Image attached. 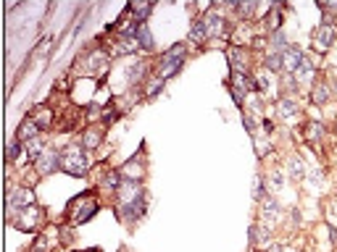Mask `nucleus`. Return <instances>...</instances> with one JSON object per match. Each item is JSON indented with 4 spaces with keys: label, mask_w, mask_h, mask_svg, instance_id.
I'll return each instance as SVG.
<instances>
[{
    "label": "nucleus",
    "mask_w": 337,
    "mask_h": 252,
    "mask_svg": "<svg viewBox=\"0 0 337 252\" xmlns=\"http://www.w3.org/2000/svg\"><path fill=\"white\" fill-rule=\"evenodd\" d=\"M271 186L274 189H282V184H285V176H282V171H271Z\"/></svg>",
    "instance_id": "nucleus-30"
},
{
    "label": "nucleus",
    "mask_w": 337,
    "mask_h": 252,
    "mask_svg": "<svg viewBox=\"0 0 337 252\" xmlns=\"http://www.w3.org/2000/svg\"><path fill=\"white\" fill-rule=\"evenodd\" d=\"M269 147H271L269 139H258V142H256V155H258V158H266V155H269Z\"/></svg>",
    "instance_id": "nucleus-28"
},
{
    "label": "nucleus",
    "mask_w": 337,
    "mask_h": 252,
    "mask_svg": "<svg viewBox=\"0 0 337 252\" xmlns=\"http://www.w3.org/2000/svg\"><path fill=\"white\" fill-rule=\"evenodd\" d=\"M305 134H308V139H311V142H316V139H321V134H324V126H321V123H308Z\"/></svg>",
    "instance_id": "nucleus-26"
},
{
    "label": "nucleus",
    "mask_w": 337,
    "mask_h": 252,
    "mask_svg": "<svg viewBox=\"0 0 337 252\" xmlns=\"http://www.w3.org/2000/svg\"><path fill=\"white\" fill-rule=\"evenodd\" d=\"M256 82H258V89L266 92V89H269V74H261V76L256 79Z\"/></svg>",
    "instance_id": "nucleus-34"
},
{
    "label": "nucleus",
    "mask_w": 337,
    "mask_h": 252,
    "mask_svg": "<svg viewBox=\"0 0 337 252\" xmlns=\"http://www.w3.org/2000/svg\"><path fill=\"white\" fill-rule=\"evenodd\" d=\"M61 161H64V155H61V152L45 150V155L37 161V171H40V173H53L55 168H61Z\"/></svg>",
    "instance_id": "nucleus-6"
},
{
    "label": "nucleus",
    "mask_w": 337,
    "mask_h": 252,
    "mask_svg": "<svg viewBox=\"0 0 337 252\" xmlns=\"http://www.w3.org/2000/svg\"><path fill=\"white\" fill-rule=\"evenodd\" d=\"M140 215H145V197L121 205V218H124V220H137Z\"/></svg>",
    "instance_id": "nucleus-9"
},
{
    "label": "nucleus",
    "mask_w": 337,
    "mask_h": 252,
    "mask_svg": "<svg viewBox=\"0 0 337 252\" xmlns=\"http://www.w3.org/2000/svg\"><path fill=\"white\" fill-rule=\"evenodd\" d=\"M293 76H295V82L308 84L311 79H314V63H311V60H303V63H300V69H298Z\"/></svg>",
    "instance_id": "nucleus-16"
},
{
    "label": "nucleus",
    "mask_w": 337,
    "mask_h": 252,
    "mask_svg": "<svg viewBox=\"0 0 337 252\" xmlns=\"http://www.w3.org/2000/svg\"><path fill=\"white\" fill-rule=\"evenodd\" d=\"M203 26H206V35L208 37H221L224 35V19L219 13H208L203 19Z\"/></svg>",
    "instance_id": "nucleus-10"
},
{
    "label": "nucleus",
    "mask_w": 337,
    "mask_h": 252,
    "mask_svg": "<svg viewBox=\"0 0 337 252\" xmlns=\"http://www.w3.org/2000/svg\"><path fill=\"white\" fill-rule=\"evenodd\" d=\"M182 66H185V45H174L172 50H166V53L161 55L158 76H161V79H168V76H174Z\"/></svg>",
    "instance_id": "nucleus-1"
},
{
    "label": "nucleus",
    "mask_w": 337,
    "mask_h": 252,
    "mask_svg": "<svg viewBox=\"0 0 337 252\" xmlns=\"http://www.w3.org/2000/svg\"><path fill=\"white\" fill-rule=\"evenodd\" d=\"M266 71H282V53H271L266 58Z\"/></svg>",
    "instance_id": "nucleus-24"
},
{
    "label": "nucleus",
    "mask_w": 337,
    "mask_h": 252,
    "mask_svg": "<svg viewBox=\"0 0 337 252\" xmlns=\"http://www.w3.org/2000/svg\"><path fill=\"white\" fill-rule=\"evenodd\" d=\"M277 113H279L282 118H293V116L298 113V105H295V100H290V98L279 100V108H277Z\"/></svg>",
    "instance_id": "nucleus-20"
},
{
    "label": "nucleus",
    "mask_w": 337,
    "mask_h": 252,
    "mask_svg": "<svg viewBox=\"0 0 337 252\" xmlns=\"http://www.w3.org/2000/svg\"><path fill=\"white\" fill-rule=\"evenodd\" d=\"M37 132H40V126H37V121H26L21 129H19V137L16 139H21V142H29V139H35L37 137Z\"/></svg>",
    "instance_id": "nucleus-17"
},
{
    "label": "nucleus",
    "mask_w": 337,
    "mask_h": 252,
    "mask_svg": "<svg viewBox=\"0 0 337 252\" xmlns=\"http://www.w3.org/2000/svg\"><path fill=\"white\" fill-rule=\"evenodd\" d=\"M264 224L271 226V220H277L279 218V202L277 200H271V197H264Z\"/></svg>",
    "instance_id": "nucleus-14"
},
{
    "label": "nucleus",
    "mask_w": 337,
    "mask_h": 252,
    "mask_svg": "<svg viewBox=\"0 0 337 252\" xmlns=\"http://www.w3.org/2000/svg\"><path fill=\"white\" fill-rule=\"evenodd\" d=\"M305 176H308V181H311V186H314V189L321 184V171H308Z\"/></svg>",
    "instance_id": "nucleus-33"
},
{
    "label": "nucleus",
    "mask_w": 337,
    "mask_h": 252,
    "mask_svg": "<svg viewBox=\"0 0 337 252\" xmlns=\"http://www.w3.org/2000/svg\"><path fill=\"white\" fill-rule=\"evenodd\" d=\"M334 94H337V82H334Z\"/></svg>",
    "instance_id": "nucleus-39"
},
{
    "label": "nucleus",
    "mask_w": 337,
    "mask_h": 252,
    "mask_svg": "<svg viewBox=\"0 0 337 252\" xmlns=\"http://www.w3.org/2000/svg\"><path fill=\"white\" fill-rule=\"evenodd\" d=\"M98 142H100V132H98V129H90V132L85 134V147H87V150L98 147Z\"/></svg>",
    "instance_id": "nucleus-25"
},
{
    "label": "nucleus",
    "mask_w": 337,
    "mask_h": 252,
    "mask_svg": "<svg viewBox=\"0 0 337 252\" xmlns=\"http://www.w3.org/2000/svg\"><path fill=\"white\" fill-rule=\"evenodd\" d=\"M303 60H305V58H303V50H300V47H287V50L282 53V69L290 71V74H295V71L300 69Z\"/></svg>",
    "instance_id": "nucleus-5"
},
{
    "label": "nucleus",
    "mask_w": 337,
    "mask_h": 252,
    "mask_svg": "<svg viewBox=\"0 0 337 252\" xmlns=\"http://www.w3.org/2000/svg\"><path fill=\"white\" fill-rule=\"evenodd\" d=\"M332 218H334V220H337V200H334V202H332Z\"/></svg>",
    "instance_id": "nucleus-38"
},
{
    "label": "nucleus",
    "mask_w": 337,
    "mask_h": 252,
    "mask_svg": "<svg viewBox=\"0 0 337 252\" xmlns=\"http://www.w3.org/2000/svg\"><path fill=\"white\" fill-rule=\"evenodd\" d=\"M271 47H274V53H285L287 50V37H285V32L282 29H277L274 32V37H271Z\"/></svg>",
    "instance_id": "nucleus-21"
},
{
    "label": "nucleus",
    "mask_w": 337,
    "mask_h": 252,
    "mask_svg": "<svg viewBox=\"0 0 337 252\" xmlns=\"http://www.w3.org/2000/svg\"><path fill=\"white\" fill-rule=\"evenodd\" d=\"M61 168H64L66 173H71V176H85L87 173V158H85L82 147H76V145L66 147L64 161H61Z\"/></svg>",
    "instance_id": "nucleus-2"
},
{
    "label": "nucleus",
    "mask_w": 337,
    "mask_h": 252,
    "mask_svg": "<svg viewBox=\"0 0 337 252\" xmlns=\"http://www.w3.org/2000/svg\"><path fill=\"white\" fill-rule=\"evenodd\" d=\"M161 89H163V79L158 76V79H153V82H150V89H148V94L153 98V94H158Z\"/></svg>",
    "instance_id": "nucleus-31"
},
{
    "label": "nucleus",
    "mask_w": 337,
    "mask_h": 252,
    "mask_svg": "<svg viewBox=\"0 0 337 252\" xmlns=\"http://www.w3.org/2000/svg\"><path fill=\"white\" fill-rule=\"evenodd\" d=\"M237 11H240V16H245V19H248V16L256 11V3H242V6H237Z\"/></svg>",
    "instance_id": "nucleus-32"
},
{
    "label": "nucleus",
    "mask_w": 337,
    "mask_h": 252,
    "mask_svg": "<svg viewBox=\"0 0 337 252\" xmlns=\"http://www.w3.org/2000/svg\"><path fill=\"white\" fill-rule=\"evenodd\" d=\"M206 37H208V35H206L203 21H195V24H192V29H190V42H192V45H203V42H206Z\"/></svg>",
    "instance_id": "nucleus-19"
},
{
    "label": "nucleus",
    "mask_w": 337,
    "mask_h": 252,
    "mask_svg": "<svg viewBox=\"0 0 337 252\" xmlns=\"http://www.w3.org/2000/svg\"><path fill=\"white\" fill-rule=\"evenodd\" d=\"M287 173H290V179L293 181H300V179H305V163H303V158H298V155H293L287 161Z\"/></svg>",
    "instance_id": "nucleus-13"
},
{
    "label": "nucleus",
    "mask_w": 337,
    "mask_h": 252,
    "mask_svg": "<svg viewBox=\"0 0 337 252\" xmlns=\"http://www.w3.org/2000/svg\"><path fill=\"white\" fill-rule=\"evenodd\" d=\"M32 202H35L32 189H11V192H8V200H6V205H8V213L24 210V208H29Z\"/></svg>",
    "instance_id": "nucleus-4"
},
{
    "label": "nucleus",
    "mask_w": 337,
    "mask_h": 252,
    "mask_svg": "<svg viewBox=\"0 0 337 252\" xmlns=\"http://www.w3.org/2000/svg\"><path fill=\"white\" fill-rule=\"evenodd\" d=\"M119 186H121V176H119L116 171H108L103 176V189H111V192H116Z\"/></svg>",
    "instance_id": "nucleus-22"
},
{
    "label": "nucleus",
    "mask_w": 337,
    "mask_h": 252,
    "mask_svg": "<svg viewBox=\"0 0 337 252\" xmlns=\"http://www.w3.org/2000/svg\"><path fill=\"white\" fill-rule=\"evenodd\" d=\"M37 224H40V210L35 208V205H29V208L21 210V218H19V229L21 231H37Z\"/></svg>",
    "instance_id": "nucleus-8"
},
{
    "label": "nucleus",
    "mask_w": 337,
    "mask_h": 252,
    "mask_svg": "<svg viewBox=\"0 0 337 252\" xmlns=\"http://www.w3.org/2000/svg\"><path fill=\"white\" fill-rule=\"evenodd\" d=\"M134 40H137V45H140V47H145V50H150V47H153V35H150V29H148L145 24H140Z\"/></svg>",
    "instance_id": "nucleus-18"
},
{
    "label": "nucleus",
    "mask_w": 337,
    "mask_h": 252,
    "mask_svg": "<svg viewBox=\"0 0 337 252\" xmlns=\"http://www.w3.org/2000/svg\"><path fill=\"white\" fill-rule=\"evenodd\" d=\"M95 213H98V200L93 195L76 197L71 202V220H74V224H85V220H90Z\"/></svg>",
    "instance_id": "nucleus-3"
},
{
    "label": "nucleus",
    "mask_w": 337,
    "mask_h": 252,
    "mask_svg": "<svg viewBox=\"0 0 337 252\" xmlns=\"http://www.w3.org/2000/svg\"><path fill=\"white\" fill-rule=\"evenodd\" d=\"M119 195H121V205H127V202L140 200L143 197V189H140V184H137V181H127V184L119 186Z\"/></svg>",
    "instance_id": "nucleus-11"
},
{
    "label": "nucleus",
    "mask_w": 337,
    "mask_h": 252,
    "mask_svg": "<svg viewBox=\"0 0 337 252\" xmlns=\"http://www.w3.org/2000/svg\"><path fill=\"white\" fill-rule=\"evenodd\" d=\"M248 239H250V244H253V247L258 244V229H256V226H250V231H248Z\"/></svg>",
    "instance_id": "nucleus-35"
},
{
    "label": "nucleus",
    "mask_w": 337,
    "mask_h": 252,
    "mask_svg": "<svg viewBox=\"0 0 337 252\" xmlns=\"http://www.w3.org/2000/svg\"><path fill=\"white\" fill-rule=\"evenodd\" d=\"M269 252H287V247H285V244H271Z\"/></svg>",
    "instance_id": "nucleus-37"
},
{
    "label": "nucleus",
    "mask_w": 337,
    "mask_h": 252,
    "mask_svg": "<svg viewBox=\"0 0 337 252\" xmlns=\"http://www.w3.org/2000/svg\"><path fill=\"white\" fill-rule=\"evenodd\" d=\"M245 129H248V134H253V132H256V123H253L250 118H245Z\"/></svg>",
    "instance_id": "nucleus-36"
},
{
    "label": "nucleus",
    "mask_w": 337,
    "mask_h": 252,
    "mask_svg": "<svg viewBox=\"0 0 337 252\" xmlns=\"http://www.w3.org/2000/svg\"><path fill=\"white\" fill-rule=\"evenodd\" d=\"M253 197L264 200V181H261V176H256V181H253Z\"/></svg>",
    "instance_id": "nucleus-29"
},
{
    "label": "nucleus",
    "mask_w": 337,
    "mask_h": 252,
    "mask_svg": "<svg viewBox=\"0 0 337 252\" xmlns=\"http://www.w3.org/2000/svg\"><path fill=\"white\" fill-rule=\"evenodd\" d=\"M26 155H29V161H35V163L45 155V145H42V139H40V137H35V139H29V142H26Z\"/></svg>",
    "instance_id": "nucleus-15"
},
{
    "label": "nucleus",
    "mask_w": 337,
    "mask_h": 252,
    "mask_svg": "<svg viewBox=\"0 0 337 252\" xmlns=\"http://www.w3.org/2000/svg\"><path fill=\"white\" fill-rule=\"evenodd\" d=\"M227 55H229V63H232L235 74H248V55H245V50H240V47H232V50H229Z\"/></svg>",
    "instance_id": "nucleus-12"
},
{
    "label": "nucleus",
    "mask_w": 337,
    "mask_h": 252,
    "mask_svg": "<svg viewBox=\"0 0 337 252\" xmlns=\"http://www.w3.org/2000/svg\"><path fill=\"white\" fill-rule=\"evenodd\" d=\"M129 11H134V21H143L145 16L150 13V6H148V3H140V6H132Z\"/></svg>",
    "instance_id": "nucleus-27"
},
{
    "label": "nucleus",
    "mask_w": 337,
    "mask_h": 252,
    "mask_svg": "<svg viewBox=\"0 0 337 252\" xmlns=\"http://www.w3.org/2000/svg\"><path fill=\"white\" fill-rule=\"evenodd\" d=\"M327 100H329V87L327 84H316L314 87V103L316 105H324Z\"/></svg>",
    "instance_id": "nucleus-23"
},
{
    "label": "nucleus",
    "mask_w": 337,
    "mask_h": 252,
    "mask_svg": "<svg viewBox=\"0 0 337 252\" xmlns=\"http://www.w3.org/2000/svg\"><path fill=\"white\" fill-rule=\"evenodd\" d=\"M314 42H316V47H319L321 53L329 50L332 42H334V26H332V24H321V26L316 29V35H314Z\"/></svg>",
    "instance_id": "nucleus-7"
}]
</instances>
